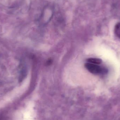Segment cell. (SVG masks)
Segmentation results:
<instances>
[{
    "instance_id": "cell-1",
    "label": "cell",
    "mask_w": 120,
    "mask_h": 120,
    "mask_svg": "<svg viewBox=\"0 0 120 120\" xmlns=\"http://www.w3.org/2000/svg\"><path fill=\"white\" fill-rule=\"evenodd\" d=\"M85 67L91 73L99 74L105 72L106 70L96 64L87 63L85 64Z\"/></svg>"
},
{
    "instance_id": "cell-2",
    "label": "cell",
    "mask_w": 120,
    "mask_h": 120,
    "mask_svg": "<svg viewBox=\"0 0 120 120\" xmlns=\"http://www.w3.org/2000/svg\"><path fill=\"white\" fill-rule=\"evenodd\" d=\"M87 61L89 63L98 65L101 63V60L98 58H90L87 60Z\"/></svg>"
},
{
    "instance_id": "cell-3",
    "label": "cell",
    "mask_w": 120,
    "mask_h": 120,
    "mask_svg": "<svg viewBox=\"0 0 120 120\" xmlns=\"http://www.w3.org/2000/svg\"><path fill=\"white\" fill-rule=\"evenodd\" d=\"M115 32L116 36L120 38V22L118 23L115 27Z\"/></svg>"
}]
</instances>
